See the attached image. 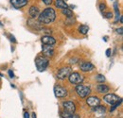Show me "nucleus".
Wrapping results in <instances>:
<instances>
[{
    "label": "nucleus",
    "instance_id": "33",
    "mask_svg": "<svg viewBox=\"0 0 123 118\" xmlns=\"http://www.w3.org/2000/svg\"><path fill=\"white\" fill-rule=\"evenodd\" d=\"M119 21H120V23H122V22H123V18H122V16H120V20H119Z\"/></svg>",
    "mask_w": 123,
    "mask_h": 118
},
{
    "label": "nucleus",
    "instance_id": "12",
    "mask_svg": "<svg viewBox=\"0 0 123 118\" xmlns=\"http://www.w3.org/2000/svg\"><path fill=\"white\" fill-rule=\"evenodd\" d=\"M63 108L65 110V112H75L76 111V107H75V104L71 101H66L63 103Z\"/></svg>",
    "mask_w": 123,
    "mask_h": 118
},
{
    "label": "nucleus",
    "instance_id": "14",
    "mask_svg": "<svg viewBox=\"0 0 123 118\" xmlns=\"http://www.w3.org/2000/svg\"><path fill=\"white\" fill-rule=\"evenodd\" d=\"M39 14H40V12H39V9L37 7H35V6L31 7V9H30V15L31 16L32 19L37 17Z\"/></svg>",
    "mask_w": 123,
    "mask_h": 118
},
{
    "label": "nucleus",
    "instance_id": "10",
    "mask_svg": "<svg viewBox=\"0 0 123 118\" xmlns=\"http://www.w3.org/2000/svg\"><path fill=\"white\" fill-rule=\"evenodd\" d=\"M11 3L15 9H20L28 4V0H11Z\"/></svg>",
    "mask_w": 123,
    "mask_h": 118
},
{
    "label": "nucleus",
    "instance_id": "1",
    "mask_svg": "<svg viewBox=\"0 0 123 118\" xmlns=\"http://www.w3.org/2000/svg\"><path fill=\"white\" fill-rule=\"evenodd\" d=\"M55 18H56L55 11L51 8H46V10L43 11V12H41L38 15L39 23L43 24V25H48V24L54 22Z\"/></svg>",
    "mask_w": 123,
    "mask_h": 118
},
{
    "label": "nucleus",
    "instance_id": "17",
    "mask_svg": "<svg viewBox=\"0 0 123 118\" xmlns=\"http://www.w3.org/2000/svg\"><path fill=\"white\" fill-rule=\"evenodd\" d=\"M97 90H98V93H100V94H106L109 92V87L106 86V85H104V84H99L98 87H97Z\"/></svg>",
    "mask_w": 123,
    "mask_h": 118
},
{
    "label": "nucleus",
    "instance_id": "5",
    "mask_svg": "<svg viewBox=\"0 0 123 118\" xmlns=\"http://www.w3.org/2000/svg\"><path fill=\"white\" fill-rule=\"evenodd\" d=\"M72 73V70L70 67H62L61 68L58 73H57V77L60 79H65L69 77V75Z\"/></svg>",
    "mask_w": 123,
    "mask_h": 118
},
{
    "label": "nucleus",
    "instance_id": "31",
    "mask_svg": "<svg viewBox=\"0 0 123 118\" xmlns=\"http://www.w3.org/2000/svg\"><path fill=\"white\" fill-rule=\"evenodd\" d=\"M110 52H111V49H107L106 50V56L107 57H110Z\"/></svg>",
    "mask_w": 123,
    "mask_h": 118
},
{
    "label": "nucleus",
    "instance_id": "22",
    "mask_svg": "<svg viewBox=\"0 0 123 118\" xmlns=\"http://www.w3.org/2000/svg\"><path fill=\"white\" fill-rule=\"evenodd\" d=\"M121 102H122V99L120 98V99H119L118 101H117L116 103H114V104H113V107L111 108V110H110V111H111V112H113V111H114V110H115L116 108H117V107H118V106L120 105V103H121Z\"/></svg>",
    "mask_w": 123,
    "mask_h": 118
},
{
    "label": "nucleus",
    "instance_id": "25",
    "mask_svg": "<svg viewBox=\"0 0 123 118\" xmlns=\"http://www.w3.org/2000/svg\"><path fill=\"white\" fill-rule=\"evenodd\" d=\"M42 1H43L46 5H47V6H48V5H50V4L52 3V0H42Z\"/></svg>",
    "mask_w": 123,
    "mask_h": 118
},
{
    "label": "nucleus",
    "instance_id": "28",
    "mask_svg": "<svg viewBox=\"0 0 123 118\" xmlns=\"http://www.w3.org/2000/svg\"><path fill=\"white\" fill-rule=\"evenodd\" d=\"M117 33H119L120 35H122V33H123L122 28H119V29H117Z\"/></svg>",
    "mask_w": 123,
    "mask_h": 118
},
{
    "label": "nucleus",
    "instance_id": "11",
    "mask_svg": "<svg viewBox=\"0 0 123 118\" xmlns=\"http://www.w3.org/2000/svg\"><path fill=\"white\" fill-rule=\"evenodd\" d=\"M41 41H42V43H43L44 44H50V45H54V44H56V40H55L53 37L49 36V35L43 36V37H42V39H41Z\"/></svg>",
    "mask_w": 123,
    "mask_h": 118
},
{
    "label": "nucleus",
    "instance_id": "32",
    "mask_svg": "<svg viewBox=\"0 0 123 118\" xmlns=\"http://www.w3.org/2000/svg\"><path fill=\"white\" fill-rule=\"evenodd\" d=\"M32 118H36V114H35V112H34V113H32Z\"/></svg>",
    "mask_w": 123,
    "mask_h": 118
},
{
    "label": "nucleus",
    "instance_id": "8",
    "mask_svg": "<svg viewBox=\"0 0 123 118\" xmlns=\"http://www.w3.org/2000/svg\"><path fill=\"white\" fill-rule=\"evenodd\" d=\"M54 94L57 97H65L67 95V91H66V89L62 87V86H55Z\"/></svg>",
    "mask_w": 123,
    "mask_h": 118
},
{
    "label": "nucleus",
    "instance_id": "21",
    "mask_svg": "<svg viewBox=\"0 0 123 118\" xmlns=\"http://www.w3.org/2000/svg\"><path fill=\"white\" fill-rule=\"evenodd\" d=\"M114 8H115V11H116V14H117V18H116V22L118 20V17H119V11H118V3L117 2H115L114 3Z\"/></svg>",
    "mask_w": 123,
    "mask_h": 118
},
{
    "label": "nucleus",
    "instance_id": "9",
    "mask_svg": "<svg viewBox=\"0 0 123 118\" xmlns=\"http://www.w3.org/2000/svg\"><path fill=\"white\" fill-rule=\"evenodd\" d=\"M86 103L88 104L90 107L94 108V107L99 105L100 99H99L98 97H97V96H89V97L86 99Z\"/></svg>",
    "mask_w": 123,
    "mask_h": 118
},
{
    "label": "nucleus",
    "instance_id": "7",
    "mask_svg": "<svg viewBox=\"0 0 123 118\" xmlns=\"http://www.w3.org/2000/svg\"><path fill=\"white\" fill-rule=\"evenodd\" d=\"M103 99H104L105 102L113 105L114 103H116L117 101H118V100L120 99V97H118L117 94H106V95L103 97Z\"/></svg>",
    "mask_w": 123,
    "mask_h": 118
},
{
    "label": "nucleus",
    "instance_id": "13",
    "mask_svg": "<svg viewBox=\"0 0 123 118\" xmlns=\"http://www.w3.org/2000/svg\"><path fill=\"white\" fill-rule=\"evenodd\" d=\"M94 69V65L90 62H82L80 64V70L82 72H89Z\"/></svg>",
    "mask_w": 123,
    "mask_h": 118
},
{
    "label": "nucleus",
    "instance_id": "20",
    "mask_svg": "<svg viewBox=\"0 0 123 118\" xmlns=\"http://www.w3.org/2000/svg\"><path fill=\"white\" fill-rule=\"evenodd\" d=\"M88 30H89V28H88L87 26H85V25H81V26L79 28V31H80V33L84 34V35L88 33Z\"/></svg>",
    "mask_w": 123,
    "mask_h": 118
},
{
    "label": "nucleus",
    "instance_id": "16",
    "mask_svg": "<svg viewBox=\"0 0 123 118\" xmlns=\"http://www.w3.org/2000/svg\"><path fill=\"white\" fill-rule=\"evenodd\" d=\"M62 118H80V116L74 113V112H62Z\"/></svg>",
    "mask_w": 123,
    "mask_h": 118
},
{
    "label": "nucleus",
    "instance_id": "15",
    "mask_svg": "<svg viewBox=\"0 0 123 118\" xmlns=\"http://www.w3.org/2000/svg\"><path fill=\"white\" fill-rule=\"evenodd\" d=\"M94 112H97L98 114H104L106 112V108L103 106H96L94 107Z\"/></svg>",
    "mask_w": 123,
    "mask_h": 118
},
{
    "label": "nucleus",
    "instance_id": "4",
    "mask_svg": "<svg viewBox=\"0 0 123 118\" xmlns=\"http://www.w3.org/2000/svg\"><path fill=\"white\" fill-rule=\"evenodd\" d=\"M68 78H69V81H70V83H72V84H80V83H82V81H83V77L81 76L80 74H79L77 72H74V73H71V74L69 75V77H68Z\"/></svg>",
    "mask_w": 123,
    "mask_h": 118
},
{
    "label": "nucleus",
    "instance_id": "27",
    "mask_svg": "<svg viewBox=\"0 0 123 118\" xmlns=\"http://www.w3.org/2000/svg\"><path fill=\"white\" fill-rule=\"evenodd\" d=\"M24 118H30V113L28 112H24Z\"/></svg>",
    "mask_w": 123,
    "mask_h": 118
},
{
    "label": "nucleus",
    "instance_id": "23",
    "mask_svg": "<svg viewBox=\"0 0 123 118\" xmlns=\"http://www.w3.org/2000/svg\"><path fill=\"white\" fill-rule=\"evenodd\" d=\"M96 79H97L98 82H103V81L105 80V77H104V76H102V75H98Z\"/></svg>",
    "mask_w": 123,
    "mask_h": 118
},
{
    "label": "nucleus",
    "instance_id": "18",
    "mask_svg": "<svg viewBox=\"0 0 123 118\" xmlns=\"http://www.w3.org/2000/svg\"><path fill=\"white\" fill-rule=\"evenodd\" d=\"M55 5H56V7L57 8H60V9H66V8H68V5L65 3V1H63V0H56V2H55Z\"/></svg>",
    "mask_w": 123,
    "mask_h": 118
},
{
    "label": "nucleus",
    "instance_id": "6",
    "mask_svg": "<svg viewBox=\"0 0 123 118\" xmlns=\"http://www.w3.org/2000/svg\"><path fill=\"white\" fill-rule=\"evenodd\" d=\"M53 54H54L53 45H50V44H44L43 45V56L48 58V57L53 56Z\"/></svg>",
    "mask_w": 123,
    "mask_h": 118
},
{
    "label": "nucleus",
    "instance_id": "29",
    "mask_svg": "<svg viewBox=\"0 0 123 118\" xmlns=\"http://www.w3.org/2000/svg\"><path fill=\"white\" fill-rule=\"evenodd\" d=\"M9 75H10V77H14V74H13V72H12V70H10V71H9Z\"/></svg>",
    "mask_w": 123,
    "mask_h": 118
},
{
    "label": "nucleus",
    "instance_id": "26",
    "mask_svg": "<svg viewBox=\"0 0 123 118\" xmlns=\"http://www.w3.org/2000/svg\"><path fill=\"white\" fill-rule=\"evenodd\" d=\"M105 17H106V18H112V17H113V13H112V12H107V13L105 14Z\"/></svg>",
    "mask_w": 123,
    "mask_h": 118
},
{
    "label": "nucleus",
    "instance_id": "2",
    "mask_svg": "<svg viewBox=\"0 0 123 118\" xmlns=\"http://www.w3.org/2000/svg\"><path fill=\"white\" fill-rule=\"evenodd\" d=\"M48 63H49V60L45 56H39L35 59V64H36L37 70L39 72L45 71L47 68V66H48Z\"/></svg>",
    "mask_w": 123,
    "mask_h": 118
},
{
    "label": "nucleus",
    "instance_id": "3",
    "mask_svg": "<svg viewBox=\"0 0 123 118\" xmlns=\"http://www.w3.org/2000/svg\"><path fill=\"white\" fill-rule=\"evenodd\" d=\"M90 88L88 86H85V85H82V84H78V86L76 87V93L78 94L79 96L84 98V97H87L90 94Z\"/></svg>",
    "mask_w": 123,
    "mask_h": 118
},
{
    "label": "nucleus",
    "instance_id": "30",
    "mask_svg": "<svg viewBox=\"0 0 123 118\" xmlns=\"http://www.w3.org/2000/svg\"><path fill=\"white\" fill-rule=\"evenodd\" d=\"M10 37H11V40L13 42V43H15L16 42V40L14 39V36H12V35H10Z\"/></svg>",
    "mask_w": 123,
    "mask_h": 118
},
{
    "label": "nucleus",
    "instance_id": "24",
    "mask_svg": "<svg viewBox=\"0 0 123 118\" xmlns=\"http://www.w3.org/2000/svg\"><path fill=\"white\" fill-rule=\"evenodd\" d=\"M99 9H100V11H101V12H103V11L106 9L105 4H100V5H99Z\"/></svg>",
    "mask_w": 123,
    "mask_h": 118
},
{
    "label": "nucleus",
    "instance_id": "19",
    "mask_svg": "<svg viewBox=\"0 0 123 118\" xmlns=\"http://www.w3.org/2000/svg\"><path fill=\"white\" fill-rule=\"evenodd\" d=\"M62 13L63 15H65L67 18H72L74 14H73V12L71 11V10H69L68 8H66V9H62Z\"/></svg>",
    "mask_w": 123,
    "mask_h": 118
}]
</instances>
